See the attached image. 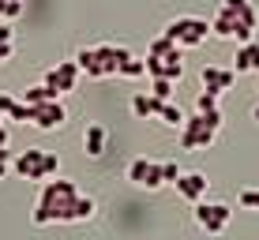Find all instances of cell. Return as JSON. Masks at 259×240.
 Here are the masks:
<instances>
[{
	"mask_svg": "<svg viewBox=\"0 0 259 240\" xmlns=\"http://www.w3.org/2000/svg\"><path fill=\"white\" fill-rule=\"evenodd\" d=\"M79 199V188L71 180H41V195L30 210V225H53V221H68L71 203Z\"/></svg>",
	"mask_w": 259,
	"mask_h": 240,
	"instance_id": "obj_1",
	"label": "cell"
},
{
	"mask_svg": "<svg viewBox=\"0 0 259 240\" xmlns=\"http://www.w3.org/2000/svg\"><path fill=\"white\" fill-rule=\"evenodd\" d=\"M162 34L169 41H177L181 49H195V45H203V41L210 38V23L207 19H195V15H177L173 23H165Z\"/></svg>",
	"mask_w": 259,
	"mask_h": 240,
	"instance_id": "obj_2",
	"label": "cell"
},
{
	"mask_svg": "<svg viewBox=\"0 0 259 240\" xmlns=\"http://www.w3.org/2000/svg\"><path fill=\"white\" fill-rule=\"evenodd\" d=\"M214 139H218V128H210L203 113H195V117H188L181 124V147L184 150H207V147H214Z\"/></svg>",
	"mask_w": 259,
	"mask_h": 240,
	"instance_id": "obj_3",
	"label": "cell"
},
{
	"mask_svg": "<svg viewBox=\"0 0 259 240\" xmlns=\"http://www.w3.org/2000/svg\"><path fill=\"white\" fill-rule=\"evenodd\" d=\"M229 214H233V210H229L226 203H195V210H192L195 225H199L207 236H222V233H226Z\"/></svg>",
	"mask_w": 259,
	"mask_h": 240,
	"instance_id": "obj_4",
	"label": "cell"
},
{
	"mask_svg": "<svg viewBox=\"0 0 259 240\" xmlns=\"http://www.w3.org/2000/svg\"><path fill=\"white\" fill-rule=\"evenodd\" d=\"M124 176H128L136 188H147V191H158L162 188V162H150V158H132L128 169H124Z\"/></svg>",
	"mask_w": 259,
	"mask_h": 240,
	"instance_id": "obj_5",
	"label": "cell"
},
{
	"mask_svg": "<svg viewBox=\"0 0 259 240\" xmlns=\"http://www.w3.org/2000/svg\"><path fill=\"white\" fill-rule=\"evenodd\" d=\"M12 173H19L23 180H34V184L49 180L46 176V150L41 147H26L19 158H12Z\"/></svg>",
	"mask_w": 259,
	"mask_h": 240,
	"instance_id": "obj_6",
	"label": "cell"
},
{
	"mask_svg": "<svg viewBox=\"0 0 259 240\" xmlns=\"http://www.w3.org/2000/svg\"><path fill=\"white\" fill-rule=\"evenodd\" d=\"M79 75H83V72H79L75 57H71V60H60L57 68H49V72H46V79H41V83H46V86H53V90H57V94H68V90H75Z\"/></svg>",
	"mask_w": 259,
	"mask_h": 240,
	"instance_id": "obj_7",
	"label": "cell"
},
{
	"mask_svg": "<svg viewBox=\"0 0 259 240\" xmlns=\"http://www.w3.org/2000/svg\"><path fill=\"white\" fill-rule=\"evenodd\" d=\"M34 128H41V131H57V128H64L68 124V109L60 105V98L57 102H46V105H34Z\"/></svg>",
	"mask_w": 259,
	"mask_h": 240,
	"instance_id": "obj_8",
	"label": "cell"
},
{
	"mask_svg": "<svg viewBox=\"0 0 259 240\" xmlns=\"http://www.w3.org/2000/svg\"><path fill=\"white\" fill-rule=\"evenodd\" d=\"M173 188H177V195H181V199H188L192 207H195V203H203V195H207L210 180H207L203 173H181V180H177Z\"/></svg>",
	"mask_w": 259,
	"mask_h": 240,
	"instance_id": "obj_9",
	"label": "cell"
},
{
	"mask_svg": "<svg viewBox=\"0 0 259 240\" xmlns=\"http://www.w3.org/2000/svg\"><path fill=\"white\" fill-rule=\"evenodd\" d=\"M98 49V60H102V75H120L124 60H132V49L128 45H94Z\"/></svg>",
	"mask_w": 259,
	"mask_h": 240,
	"instance_id": "obj_10",
	"label": "cell"
},
{
	"mask_svg": "<svg viewBox=\"0 0 259 240\" xmlns=\"http://www.w3.org/2000/svg\"><path fill=\"white\" fill-rule=\"evenodd\" d=\"M199 79H203V90L222 94V90H229V86L237 83V72H233V68H214V64H207L199 72Z\"/></svg>",
	"mask_w": 259,
	"mask_h": 240,
	"instance_id": "obj_11",
	"label": "cell"
},
{
	"mask_svg": "<svg viewBox=\"0 0 259 240\" xmlns=\"http://www.w3.org/2000/svg\"><path fill=\"white\" fill-rule=\"evenodd\" d=\"M83 150H87V158H102L105 150H109V131H105L102 124H87V131H83Z\"/></svg>",
	"mask_w": 259,
	"mask_h": 240,
	"instance_id": "obj_12",
	"label": "cell"
},
{
	"mask_svg": "<svg viewBox=\"0 0 259 240\" xmlns=\"http://www.w3.org/2000/svg\"><path fill=\"white\" fill-rule=\"evenodd\" d=\"M222 12H229L237 23H244V26H252L255 30V23H259V15H255V8H252V0H222Z\"/></svg>",
	"mask_w": 259,
	"mask_h": 240,
	"instance_id": "obj_13",
	"label": "cell"
},
{
	"mask_svg": "<svg viewBox=\"0 0 259 240\" xmlns=\"http://www.w3.org/2000/svg\"><path fill=\"white\" fill-rule=\"evenodd\" d=\"M233 72H259V41H248V45H237L233 57Z\"/></svg>",
	"mask_w": 259,
	"mask_h": 240,
	"instance_id": "obj_14",
	"label": "cell"
},
{
	"mask_svg": "<svg viewBox=\"0 0 259 240\" xmlns=\"http://www.w3.org/2000/svg\"><path fill=\"white\" fill-rule=\"evenodd\" d=\"M210 34H214V38H226V41H237V19L229 12H222V8H214Z\"/></svg>",
	"mask_w": 259,
	"mask_h": 240,
	"instance_id": "obj_15",
	"label": "cell"
},
{
	"mask_svg": "<svg viewBox=\"0 0 259 240\" xmlns=\"http://www.w3.org/2000/svg\"><path fill=\"white\" fill-rule=\"evenodd\" d=\"M158 105H162V102H158V98L150 94V90H139L136 98H132V113H136L139 120H147V117H158Z\"/></svg>",
	"mask_w": 259,
	"mask_h": 240,
	"instance_id": "obj_16",
	"label": "cell"
},
{
	"mask_svg": "<svg viewBox=\"0 0 259 240\" xmlns=\"http://www.w3.org/2000/svg\"><path fill=\"white\" fill-rule=\"evenodd\" d=\"M75 64H79V72H87V79H105L102 75V60H98V49H79Z\"/></svg>",
	"mask_w": 259,
	"mask_h": 240,
	"instance_id": "obj_17",
	"label": "cell"
},
{
	"mask_svg": "<svg viewBox=\"0 0 259 240\" xmlns=\"http://www.w3.org/2000/svg\"><path fill=\"white\" fill-rule=\"evenodd\" d=\"M94 214H98V203L91 195H79V199L71 203V210H68V221H91Z\"/></svg>",
	"mask_w": 259,
	"mask_h": 240,
	"instance_id": "obj_18",
	"label": "cell"
},
{
	"mask_svg": "<svg viewBox=\"0 0 259 240\" xmlns=\"http://www.w3.org/2000/svg\"><path fill=\"white\" fill-rule=\"evenodd\" d=\"M57 90H53V86H46V83H38V86H26L23 90V102L26 105H46V102H57Z\"/></svg>",
	"mask_w": 259,
	"mask_h": 240,
	"instance_id": "obj_19",
	"label": "cell"
},
{
	"mask_svg": "<svg viewBox=\"0 0 259 240\" xmlns=\"http://www.w3.org/2000/svg\"><path fill=\"white\" fill-rule=\"evenodd\" d=\"M158 120L169 124V128H181L188 117H184V109H181L177 102H162V105H158Z\"/></svg>",
	"mask_w": 259,
	"mask_h": 240,
	"instance_id": "obj_20",
	"label": "cell"
},
{
	"mask_svg": "<svg viewBox=\"0 0 259 240\" xmlns=\"http://www.w3.org/2000/svg\"><path fill=\"white\" fill-rule=\"evenodd\" d=\"M177 49H181L177 41H169L165 34H158V38L147 45V57H169V53H177Z\"/></svg>",
	"mask_w": 259,
	"mask_h": 240,
	"instance_id": "obj_21",
	"label": "cell"
},
{
	"mask_svg": "<svg viewBox=\"0 0 259 240\" xmlns=\"http://www.w3.org/2000/svg\"><path fill=\"white\" fill-rule=\"evenodd\" d=\"M143 75H147V57H132V60H124L120 79H143Z\"/></svg>",
	"mask_w": 259,
	"mask_h": 240,
	"instance_id": "obj_22",
	"label": "cell"
},
{
	"mask_svg": "<svg viewBox=\"0 0 259 240\" xmlns=\"http://www.w3.org/2000/svg\"><path fill=\"white\" fill-rule=\"evenodd\" d=\"M173 79H150V94L158 98V102H173Z\"/></svg>",
	"mask_w": 259,
	"mask_h": 240,
	"instance_id": "obj_23",
	"label": "cell"
},
{
	"mask_svg": "<svg viewBox=\"0 0 259 240\" xmlns=\"http://www.w3.org/2000/svg\"><path fill=\"white\" fill-rule=\"evenodd\" d=\"M195 113H222V109H218V94L199 90V94H195Z\"/></svg>",
	"mask_w": 259,
	"mask_h": 240,
	"instance_id": "obj_24",
	"label": "cell"
},
{
	"mask_svg": "<svg viewBox=\"0 0 259 240\" xmlns=\"http://www.w3.org/2000/svg\"><path fill=\"white\" fill-rule=\"evenodd\" d=\"M237 203L244 210H259V188H240L237 191Z\"/></svg>",
	"mask_w": 259,
	"mask_h": 240,
	"instance_id": "obj_25",
	"label": "cell"
},
{
	"mask_svg": "<svg viewBox=\"0 0 259 240\" xmlns=\"http://www.w3.org/2000/svg\"><path fill=\"white\" fill-rule=\"evenodd\" d=\"M0 15H4V23H12V19H19L23 15V0H8L4 8H0Z\"/></svg>",
	"mask_w": 259,
	"mask_h": 240,
	"instance_id": "obj_26",
	"label": "cell"
},
{
	"mask_svg": "<svg viewBox=\"0 0 259 240\" xmlns=\"http://www.w3.org/2000/svg\"><path fill=\"white\" fill-rule=\"evenodd\" d=\"M162 180H165V184H177V180H181V169H177V162H162Z\"/></svg>",
	"mask_w": 259,
	"mask_h": 240,
	"instance_id": "obj_27",
	"label": "cell"
},
{
	"mask_svg": "<svg viewBox=\"0 0 259 240\" xmlns=\"http://www.w3.org/2000/svg\"><path fill=\"white\" fill-rule=\"evenodd\" d=\"M57 169H60V158L53 150H46V176H57Z\"/></svg>",
	"mask_w": 259,
	"mask_h": 240,
	"instance_id": "obj_28",
	"label": "cell"
},
{
	"mask_svg": "<svg viewBox=\"0 0 259 240\" xmlns=\"http://www.w3.org/2000/svg\"><path fill=\"white\" fill-rule=\"evenodd\" d=\"M12 173V150H0V180Z\"/></svg>",
	"mask_w": 259,
	"mask_h": 240,
	"instance_id": "obj_29",
	"label": "cell"
},
{
	"mask_svg": "<svg viewBox=\"0 0 259 240\" xmlns=\"http://www.w3.org/2000/svg\"><path fill=\"white\" fill-rule=\"evenodd\" d=\"M15 105V98L12 94H0V120H8V109Z\"/></svg>",
	"mask_w": 259,
	"mask_h": 240,
	"instance_id": "obj_30",
	"label": "cell"
},
{
	"mask_svg": "<svg viewBox=\"0 0 259 240\" xmlns=\"http://www.w3.org/2000/svg\"><path fill=\"white\" fill-rule=\"evenodd\" d=\"M12 53H15V41H0V64L12 60Z\"/></svg>",
	"mask_w": 259,
	"mask_h": 240,
	"instance_id": "obj_31",
	"label": "cell"
},
{
	"mask_svg": "<svg viewBox=\"0 0 259 240\" xmlns=\"http://www.w3.org/2000/svg\"><path fill=\"white\" fill-rule=\"evenodd\" d=\"M0 41H15V34H12V23H0Z\"/></svg>",
	"mask_w": 259,
	"mask_h": 240,
	"instance_id": "obj_32",
	"label": "cell"
},
{
	"mask_svg": "<svg viewBox=\"0 0 259 240\" xmlns=\"http://www.w3.org/2000/svg\"><path fill=\"white\" fill-rule=\"evenodd\" d=\"M252 120H259V105H255V109H252Z\"/></svg>",
	"mask_w": 259,
	"mask_h": 240,
	"instance_id": "obj_33",
	"label": "cell"
},
{
	"mask_svg": "<svg viewBox=\"0 0 259 240\" xmlns=\"http://www.w3.org/2000/svg\"><path fill=\"white\" fill-rule=\"evenodd\" d=\"M4 4H8V0H0V8H4Z\"/></svg>",
	"mask_w": 259,
	"mask_h": 240,
	"instance_id": "obj_34",
	"label": "cell"
}]
</instances>
